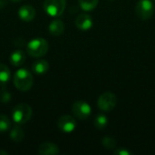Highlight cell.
Masks as SVG:
<instances>
[{
    "instance_id": "19",
    "label": "cell",
    "mask_w": 155,
    "mask_h": 155,
    "mask_svg": "<svg viewBox=\"0 0 155 155\" xmlns=\"http://www.w3.org/2000/svg\"><path fill=\"white\" fill-rule=\"evenodd\" d=\"M11 126V122L9 118L4 114H0V133L6 132Z\"/></svg>"
},
{
    "instance_id": "13",
    "label": "cell",
    "mask_w": 155,
    "mask_h": 155,
    "mask_svg": "<svg viewBox=\"0 0 155 155\" xmlns=\"http://www.w3.org/2000/svg\"><path fill=\"white\" fill-rule=\"evenodd\" d=\"M64 31V24L59 19L52 21L49 25V33L54 36L61 35Z\"/></svg>"
},
{
    "instance_id": "3",
    "label": "cell",
    "mask_w": 155,
    "mask_h": 155,
    "mask_svg": "<svg viewBox=\"0 0 155 155\" xmlns=\"http://www.w3.org/2000/svg\"><path fill=\"white\" fill-rule=\"evenodd\" d=\"M32 114V108L28 104H19L13 109L12 117L17 124H24L31 119Z\"/></svg>"
},
{
    "instance_id": "17",
    "label": "cell",
    "mask_w": 155,
    "mask_h": 155,
    "mask_svg": "<svg viewBox=\"0 0 155 155\" xmlns=\"http://www.w3.org/2000/svg\"><path fill=\"white\" fill-rule=\"evenodd\" d=\"M10 78V70L6 65L0 64V85H5Z\"/></svg>"
},
{
    "instance_id": "11",
    "label": "cell",
    "mask_w": 155,
    "mask_h": 155,
    "mask_svg": "<svg viewBox=\"0 0 155 155\" xmlns=\"http://www.w3.org/2000/svg\"><path fill=\"white\" fill-rule=\"evenodd\" d=\"M40 155H54L60 153L59 148L53 143H43L37 150Z\"/></svg>"
},
{
    "instance_id": "14",
    "label": "cell",
    "mask_w": 155,
    "mask_h": 155,
    "mask_svg": "<svg viewBox=\"0 0 155 155\" xmlns=\"http://www.w3.org/2000/svg\"><path fill=\"white\" fill-rule=\"evenodd\" d=\"M32 70L35 74H45L49 70V64L45 60H37L32 65Z\"/></svg>"
},
{
    "instance_id": "8",
    "label": "cell",
    "mask_w": 155,
    "mask_h": 155,
    "mask_svg": "<svg viewBox=\"0 0 155 155\" xmlns=\"http://www.w3.org/2000/svg\"><path fill=\"white\" fill-rule=\"evenodd\" d=\"M57 126L63 133L70 134L74 131L76 127V121L71 115H64L58 120Z\"/></svg>"
},
{
    "instance_id": "22",
    "label": "cell",
    "mask_w": 155,
    "mask_h": 155,
    "mask_svg": "<svg viewBox=\"0 0 155 155\" xmlns=\"http://www.w3.org/2000/svg\"><path fill=\"white\" fill-rule=\"evenodd\" d=\"M114 154L115 155H132V153L124 148H120V149H117L114 152Z\"/></svg>"
},
{
    "instance_id": "16",
    "label": "cell",
    "mask_w": 155,
    "mask_h": 155,
    "mask_svg": "<svg viewBox=\"0 0 155 155\" xmlns=\"http://www.w3.org/2000/svg\"><path fill=\"white\" fill-rule=\"evenodd\" d=\"M78 2L83 10L92 11L97 6L99 0H78Z\"/></svg>"
},
{
    "instance_id": "6",
    "label": "cell",
    "mask_w": 155,
    "mask_h": 155,
    "mask_svg": "<svg viewBox=\"0 0 155 155\" xmlns=\"http://www.w3.org/2000/svg\"><path fill=\"white\" fill-rule=\"evenodd\" d=\"M117 98L116 95L111 92L104 93L97 101V106L101 111L104 112H110L116 106Z\"/></svg>"
},
{
    "instance_id": "26",
    "label": "cell",
    "mask_w": 155,
    "mask_h": 155,
    "mask_svg": "<svg viewBox=\"0 0 155 155\" xmlns=\"http://www.w3.org/2000/svg\"><path fill=\"white\" fill-rule=\"evenodd\" d=\"M153 1H154V2H155V0H153Z\"/></svg>"
},
{
    "instance_id": "20",
    "label": "cell",
    "mask_w": 155,
    "mask_h": 155,
    "mask_svg": "<svg viewBox=\"0 0 155 155\" xmlns=\"http://www.w3.org/2000/svg\"><path fill=\"white\" fill-rule=\"evenodd\" d=\"M102 144L103 146L107 149V150H113L116 147V141L109 136H105L102 140Z\"/></svg>"
},
{
    "instance_id": "24",
    "label": "cell",
    "mask_w": 155,
    "mask_h": 155,
    "mask_svg": "<svg viewBox=\"0 0 155 155\" xmlns=\"http://www.w3.org/2000/svg\"><path fill=\"white\" fill-rule=\"evenodd\" d=\"M0 154L1 155H8V153H6V152H3V151H0Z\"/></svg>"
},
{
    "instance_id": "15",
    "label": "cell",
    "mask_w": 155,
    "mask_h": 155,
    "mask_svg": "<svg viewBox=\"0 0 155 155\" xmlns=\"http://www.w3.org/2000/svg\"><path fill=\"white\" fill-rule=\"evenodd\" d=\"M24 137H25V134H24L23 129L19 125H15L10 133L11 140L15 143H20L24 140Z\"/></svg>"
},
{
    "instance_id": "10",
    "label": "cell",
    "mask_w": 155,
    "mask_h": 155,
    "mask_svg": "<svg viewBox=\"0 0 155 155\" xmlns=\"http://www.w3.org/2000/svg\"><path fill=\"white\" fill-rule=\"evenodd\" d=\"M35 15H36L35 9L32 5H22L18 11V15L20 19H22L25 22L32 21L35 17Z\"/></svg>"
},
{
    "instance_id": "7",
    "label": "cell",
    "mask_w": 155,
    "mask_h": 155,
    "mask_svg": "<svg viewBox=\"0 0 155 155\" xmlns=\"http://www.w3.org/2000/svg\"><path fill=\"white\" fill-rule=\"evenodd\" d=\"M72 112L76 118L80 120H85L91 115L92 108L87 103L83 101H78L73 104Z\"/></svg>"
},
{
    "instance_id": "23",
    "label": "cell",
    "mask_w": 155,
    "mask_h": 155,
    "mask_svg": "<svg viewBox=\"0 0 155 155\" xmlns=\"http://www.w3.org/2000/svg\"><path fill=\"white\" fill-rule=\"evenodd\" d=\"M6 4H7L6 0H0V9L4 8L6 5Z\"/></svg>"
},
{
    "instance_id": "1",
    "label": "cell",
    "mask_w": 155,
    "mask_h": 155,
    "mask_svg": "<svg viewBox=\"0 0 155 155\" xmlns=\"http://www.w3.org/2000/svg\"><path fill=\"white\" fill-rule=\"evenodd\" d=\"M34 84V77L32 74L26 69H19L14 75V84L17 90L26 92L31 89Z\"/></svg>"
},
{
    "instance_id": "9",
    "label": "cell",
    "mask_w": 155,
    "mask_h": 155,
    "mask_svg": "<svg viewBox=\"0 0 155 155\" xmlns=\"http://www.w3.org/2000/svg\"><path fill=\"white\" fill-rule=\"evenodd\" d=\"M75 25L82 31H86L93 26V19L87 14H81L75 18Z\"/></svg>"
},
{
    "instance_id": "25",
    "label": "cell",
    "mask_w": 155,
    "mask_h": 155,
    "mask_svg": "<svg viewBox=\"0 0 155 155\" xmlns=\"http://www.w3.org/2000/svg\"><path fill=\"white\" fill-rule=\"evenodd\" d=\"M12 2H14V3H18V2H20V1H22V0H11Z\"/></svg>"
},
{
    "instance_id": "21",
    "label": "cell",
    "mask_w": 155,
    "mask_h": 155,
    "mask_svg": "<svg viewBox=\"0 0 155 155\" xmlns=\"http://www.w3.org/2000/svg\"><path fill=\"white\" fill-rule=\"evenodd\" d=\"M11 99V94H9V92H7L5 89H3L0 92V101L2 103H7L9 102Z\"/></svg>"
},
{
    "instance_id": "5",
    "label": "cell",
    "mask_w": 155,
    "mask_h": 155,
    "mask_svg": "<svg viewBox=\"0 0 155 155\" xmlns=\"http://www.w3.org/2000/svg\"><path fill=\"white\" fill-rule=\"evenodd\" d=\"M66 0H45L44 9L51 16H60L65 10Z\"/></svg>"
},
{
    "instance_id": "2",
    "label": "cell",
    "mask_w": 155,
    "mask_h": 155,
    "mask_svg": "<svg viewBox=\"0 0 155 155\" xmlns=\"http://www.w3.org/2000/svg\"><path fill=\"white\" fill-rule=\"evenodd\" d=\"M49 49L48 42L44 38H35L31 40L26 47L27 54L32 57H42L46 54Z\"/></svg>"
},
{
    "instance_id": "4",
    "label": "cell",
    "mask_w": 155,
    "mask_h": 155,
    "mask_svg": "<svg viewBox=\"0 0 155 155\" xmlns=\"http://www.w3.org/2000/svg\"><path fill=\"white\" fill-rule=\"evenodd\" d=\"M135 13L141 20H148L154 14V5L151 0H139L136 7Z\"/></svg>"
},
{
    "instance_id": "18",
    "label": "cell",
    "mask_w": 155,
    "mask_h": 155,
    "mask_svg": "<svg viewBox=\"0 0 155 155\" xmlns=\"http://www.w3.org/2000/svg\"><path fill=\"white\" fill-rule=\"evenodd\" d=\"M108 124V119L105 115L104 114H99L95 117L94 119V126L98 130H103L104 129Z\"/></svg>"
},
{
    "instance_id": "12",
    "label": "cell",
    "mask_w": 155,
    "mask_h": 155,
    "mask_svg": "<svg viewBox=\"0 0 155 155\" xmlns=\"http://www.w3.org/2000/svg\"><path fill=\"white\" fill-rule=\"evenodd\" d=\"M26 60L25 53L22 50H16L12 53L10 55V63L12 65L19 67L21 66Z\"/></svg>"
}]
</instances>
